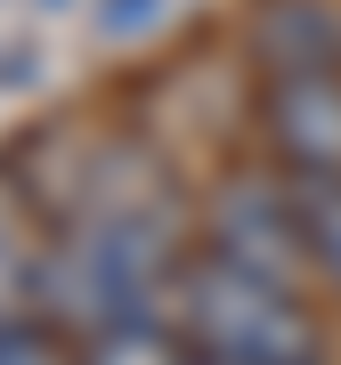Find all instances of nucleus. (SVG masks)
I'll list each match as a JSON object with an SVG mask.
<instances>
[{
	"label": "nucleus",
	"mask_w": 341,
	"mask_h": 365,
	"mask_svg": "<svg viewBox=\"0 0 341 365\" xmlns=\"http://www.w3.org/2000/svg\"><path fill=\"white\" fill-rule=\"evenodd\" d=\"M163 276H170V220L155 203H106V211H81L66 244L41 260V300L73 333H114L146 317Z\"/></svg>",
	"instance_id": "f257e3e1"
},
{
	"label": "nucleus",
	"mask_w": 341,
	"mask_h": 365,
	"mask_svg": "<svg viewBox=\"0 0 341 365\" xmlns=\"http://www.w3.org/2000/svg\"><path fill=\"white\" fill-rule=\"evenodd\" d=\"M179 317H187L195 357H211V365H325V341H317L301 292H276L260 276L228 268L220 252L203 268H187Z\"/></svg>",
	"instance_id": "f03ea898"
},
{
	"label": "nucleus",
	"mask_w": 341,
	"mask_h": 365,
	"mask_svg": "<svg viewBox=\"0 0 341 365\" xmlns=\"http://www.w3.org/2000/svg\"><path fill=\"white\" fill-rule=\"evenodd\" d=\"M211 252L228 268L260 276L276 292H301L309 284V244H301V220H292V187L285 170H236V179L211 195Z\"/></svg>",
	"instance_id": "7ed1b4c3"
},
{
	"label": "nucleus",
	"mask_w": 341,
	"mask_h": 365,
	"mask_svg": "<svg viewBox=\"0 0 341 365\" xmlns=\"http://www.w3.org/2000/svg\"><path fill=\"white\" fill-rule=\"evenodd\" d=\"M260 114L285 170H341V73H276Z\"/></svg>",
	"instance_id": "20e7f679"
},
{
	"label": "nucleus",
	"mask_w": 341,
	"mask_h": 365,
	"mask_svg": "<svg viewBox=\"0 0 341 365\" xmlns=\"http://www.w3.org/2000/svg\"><path fill=\"white\" fill-rule=\"evenodd\" d=\"M252 49H260V73H341V25L317 0H268L260 25H252Z\"/></svg>",
	"instance_id": "39448f33"
},
{
	"label": "nucleus",
	"mask_w": 341,
	"mask_h": 365,
	"mask_svg": "<svg viewBox=\"0 0 341 365\" xmlns=\"http://www.w3.org/2000/svg\"><path fill=\"white\" fill-rule=\"evenodd\" d=\"M292 187V220L309 244V276H325L341 292V170H285Z\"/></svg>",
	"instance_id": "423d86ee"
},
{
	"label": "nucleus",
	"mask_w": 341,
	"mask_h": 365,
	"mask_svg": "<svg viewBox=\"0 0 341 365\" xmlns=\"http://www.w3.org/2000/svg\"><path fill=\"white\" fill-rule=\"evenodd\" d=\"M81 365H211V357L179 349V341L155 325V317H131V325H114V333H90Z\"/></svg>",
	"instance_id": "0eeeda50"
},
{
	"label": "nucleus",
	"mask_w": 341,
	"mask_h": 365,
	"mask_svg": "<svg viewBox=\"0 0 341 365\" xmlns=\"http://www.w3.org/2000/svg\"><path fill=\"white\" fill-rule=\"evenodd\" d=\"M0 365H66V349L25 317H0Z\"/></svg>",
	"instance_id": "6e6552de"
},
{
	"label": "nucleus",
	"mask_w": 341,
	"mask_h": 365,
	"mask_svg": "<svg viewBox=\"0 0 341 365\" xmlns=\"http://www.w3.org/2000/svg\"><path fill=\"white\" fill-rule=\"evenodd\" d=\"M163 16V0H106L98 9V25H106V41H131V33H146Z\"/></svg>",
	"instance_id": "1a4fd4ad"
}]
</instances>
